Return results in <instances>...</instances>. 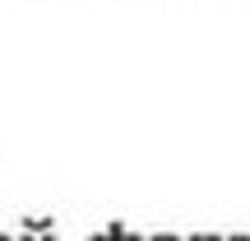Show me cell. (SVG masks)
<instances>
[{
	"label": "cell",
	"mask_w": 250,
	"mask_h": 241,
	"mask_svg": "<svg viewBox=\"0 0 250 241\" xmlns=\"http://www.w3.org/2000/svg\"><path fill=\"white\" fill-rule=\"evenodd\" d=\"M102 237H107V241H144L139 232H125V223H111V227H107Z\"/></svg>",
	"instance_id": "6da1fadb"
},
{
	"label": "cell",
	"mask_w": 250,
	"mask_h": 241,
	"mask_svg": "<svg viewBox=\"0 0 250 241\" xmlns=\"http://www.w3.org/2000/svg\"><path fill=\"white\" fill-rule=\"evenodd\" d=\"M144 241H181L176 232H153V237H144Z\"/></svg>",
	"instance_id": "7a4b0ae2"
},
{
	"label": "cell",
	"mask_w": 250,
	"mask_h": 241,
	"mask_svg": "<svg viewBox=\"0 0 250 241\" xmlns=\"http://www.w3.org/2000/svg\"><path fill=\"white\" fill-rule=\"evenodd\" d=\"M186 241H223V237H213V232H195V237H186Z\"/></svg>",
	"instance_id": "3957f363"
},
{
	"label": "cell",
	"mask_w": 250,
	"mask_h": 241,
	"mask_svg": "<svg viewBox=\"0 0 250 241\" xmlns=\"http://www.w3.org/2000/svg\"><path fill=\"white\" fill-rule=\"evenodd\" d=\"M223 241H250V237H246V232H236V237H223Z\"/></svg>",
	"instance_id": "277c9868"
},
{
	"label": "cell",
	"mask_w": 250,
	"mask_h": 241,
	"mask_svg": "<svg viewBox=\"0 0 250 241\" xmlns=\"http://www.w3.org/2000/svg\"><path fill=\"white\" fill-rule=\"evenodd\" d=\"M14 241H37V237H33V232H23V237H14Z\"/></svg>",
	"instance_id": "5b68a950"
},
{
	"label": "cell",
	"mask_w": 250,
	"mask_h": 241,
	"mask_svg": "<svg viewBox=\"0 0 250 241\" xmlns=\"http://www.w3.org/2000/svg\"><path fill=\"white\" fill-rule=\"evenodd\" d=\"M88 241H107V237H102V232H93V237H88Z\"/></svg>",
	"instance_id": "8992f818"
},
{
	"label": "cell",
	"mask_w": 250,
	"mask_h": 241,
	"mask_svg": "<svg viewBox=\"0 0 250 241\" xmlns=\"http://www.w3.org/2000/svg\"><path fill=\"white\" fill-rule=\"evenodd\" d=\"M37 241H56V237H51V232H46V237H37Z\"/></svg>",
	"instance_id": "52a82bcc"
},
{
	"label": "cell",
	"mask_w": 250,
	"mask_h": 241,
	"mask_svg": "<svg viewBox=\"0 0 250 241\" xmlns=\"http://www.w3.org/2000/svg\"><path fill=\"white\" fill-rule=\"evenodd\" d=\"M0 241H14V237H5V232H0Z\"/></svg>",
	"instance_id": "ba28073f"
}]
</instances>
